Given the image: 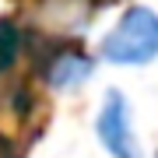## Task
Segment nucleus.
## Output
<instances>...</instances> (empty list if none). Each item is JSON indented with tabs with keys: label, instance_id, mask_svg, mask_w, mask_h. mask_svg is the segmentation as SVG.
<instances>
[{
	"label": "nucleus",
	"instance_id": "obj_1",
	"mask_svg": "<svg viewBox=\"0 0 158 158\" xmlns=\"http://www.w3.org/2000/svg\"><path fill=\"white\" fill-rule=\"evenodd\" d=\"M158 56V11L144 4L127 7L123 18L98 42V60L116 67H144Z\"/></svg>",
	"mask_w": 158,
	"mask_h": 158
},
{
	"label": "nucleus",
	"instance_id": "obj_2",
	"mask_svg": "<svg viewBox=\"0 0 158 158\" xmlns=\"http://www.w3.org/2000/svg\"><path fill=\"white\" fill-rule=\"evenodd\" d=\"M95 137L109 158H144L134 119H130V102L123 91H116V88L106 91V98L95 113Z\"/></svg>",
	"mask_w": 158,
	"mask_h": 158
},
{
	"label": "nucleus",
	"instance_id": "obj_3",
	"mask_svg": "<svg viewBox=\"0 0 158 158\" xmlns=\"http://www.w3.org/2000/svg\"><path fill=\"white\" fill-rule=\"evenodd\" d=\"M91 70H95V60L91 56H85V53H77V49H67V53H60V56H53V63L46 67V81L56 91L81 88L91 77Z\"/></svg>",
	"mask_w": 158,
	"mask_h": 158
},
{
	"label": "nucleus",
	"instance_id": "obj_4",
	"mask_svg": "<svg viewBox=\"0 0 158 158\" xmlns=\"http://www.w3.org/2000/svg\"><path fill=\"white\" fill-rule=\"evenodd\" d=\"M18 53H21V32H18V25L0 21V74L18 63Z\"/></svg>",
	"mask_w": 158,
	"mask_h": 158
},
{
	"label": "nucleus",
	"instance_id": "obj_5",
	"mask_svg": "<svg viewBox=\"0 0 158 158\" xmlns=\"http://www.w3.org/2000/svg\"><path fill=\"white\" fill-rule=\"evenodd\" d=\"M155 158H158V155H155Z\"/></svg>",
	"mask_w": 158,
	"mask_h": 158
}]
</instances>
